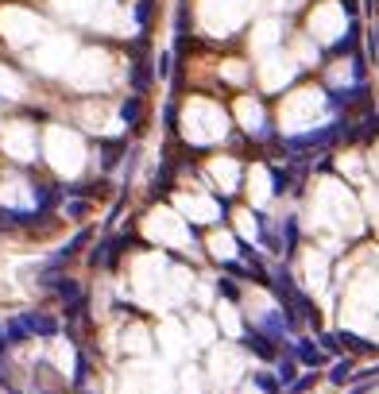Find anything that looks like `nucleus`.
Wrapping results in <instances>:
<instances>
[{
	"label": "nucleus",
	"instance_id": "nucleus-1",
	"mask_svg": "<svg viewBox=\"0 0 379 394\" xmlns=\"http://www.w3.org/2000/svg\"><path fill=\"white\" fill-rule=\"evenodd\" d=\"M291 356L298 359V364L314 367V371H317V367H325V364H329V352H325V348H317L314 340H306V336H298V340L291 344Z\"/></svg>",
	"mask_w": 379,
	"mask_h": 394
},
{
	"label": "nucleus",
	"instance_id": "nucleus-2",
	"mask_svg": "<svg viewBox=\"0 0 379 394\" xmlns=\"http://www.w3.org/2000/svg\"><path fill=\"white\" fill-rule=\"evenodd\" d=\"M240 344L252 352V356H260V359H275V356H279V344L271 340L263 328H248V333L240 336Z\"/></svg>",
	"mask_w": 379,
	"mask_h": 394
},
{
	"label": "nucleus",
	"instance_id": "nucleus-3",
	"mask_svg": "<svg viewBox=\"0 0 379 394\" xmlns=\"http://www.w3.org/2000/svg\"><path fill=\"white\" fill-rule=\"evenodd\" d=\"M302 178H306V167H298V162H294V170L271 167V193H275V197L291 193V190H294V182H302Z\"/></svg>",
	"mask_w": 379,
	"mask_h": 394
},
{
	"label": "nucleus",
	"instance_id": "nucleus-4",
	"mask_svg": "<svg viewBox=\"0 0 379 394\" xmlns=\"http://www.w3.org/2000/svg\"><path fill=\"white\" fill-rule=\"evenodd\" d=\"M155 73H159V70H155L147 59H136V62H132V93H147Z\"/></svg>",
	"mask_w": 379,
	"mask_h": 394
},
{
	"label": "nucleus",
	"instance_id": "nucleus-5",
	"mask_svg": "<svg viewBox=\"0 0 379 394\" xmlns=\"http://www.w3.org/2000/svg\"><path fill=\"white\" fill-rule=\"evenodd\" d=\"M23 321H28V328L35 336H43V340H54V336H59V321L47 317V314H23Z\"/></svg>",
	"mask_w": 379,
	"mask_h": 394
},
{
	"label": "nucleus",
	"instance_id": "nucleus-6",
	"mask_svg": "<svg viewBox=\"0 0 379 394\" xmlns=\"http://www.w3.org/2000/svg\"><path fill=\"white\" fill-rule=\"evenodd\" d=\"M120 120H124L128 128H144V97L132 93L124 105H120Z\"/></svg>",
	"mask_w": 379,
	"mask_h": 394
},
{
	"label": "nucleus",
	"instance_id": "nucleus-7",
	"mask_svg": "<svg viewBox=\"0 0 379 394\" xmlns=\"http://www.w3.org/2000/svg\"><path fill=\"white\" fill-rule=\"evenodd\" d=\"M352 379H356V359H352V356L337 359L333 371H329V383H333V387H349Z\"/></svg>",
	"mask_w": 379,
	"mask_h": 394
},
{
	"label": "nucleus",
	"instance_id": "nucleus-8",
	"mask_svg": "<svg viewBox=\"0 0 379 394\" xmlns=\"http://www.w3.org/2000/svg\"><path fill=\"white\" fill-rule=\"evenodd\" d=\"M89 240H93V232H89V228H81V232H78V236H74V240H70V244H66V248L59 251V256H54V259H51V267H62V263H66V259H74V256H78V251H81V248H86V244H89Z\"/></svg>",
	"mask_w": 379,
	"mask_h": 394
},
{
	"label": "nucleus",
	"instance_id": "nucleus-9",
	"mask_svg": "<svg viewBox=\"0 0 379 394\" xmlns=\"http://www.w3.org/2000/svg\"><path fill=\"white\" fill-rule=\"evenodd\" d=\"M356 43H360V23L352 20V23H349V35L337 39V43L329 47V54H333V59H341V54H356Z\"/></svg>",
	"mask_w": 379,
	"mask_h": 394
},
{
	"label": "nucleus",
	"instance_id": "nucleus-10",
	"mask_svg": "<svg viewBox=\"0 0 379 394\" xmlns=\"http://www.w3.org/2000/svg\"><path fill=\"white\" fill-rule=\"evenodd\" d=\"M298 251V217H286L283 220V256L291 259Z\"/></svg>",
	"mask_w": 379,
	"mask_h": 394
},
{
	"label": "nucleus",
	"instance_id": "nucleus-11",
	"mask_svg": "<svg viewBox=\"0 0 379 394\" xmlns=\"http://www.w3.org/2000/svg\"><path fill=\"white\" fill-rule=\"evenodd\" d=\"M101 159H105V167H117V162H120V155H124L128 151V143H124V139H105V143H101Z\"/></svg>",
	"mask_w": 379,
	"mask_h": 394
},
{
	"label": "nucleus",
	"instance_id": "nucleus-12",
	"mask_svg": "<svg viewBox=\"0 0 379 394\" xmlns=\"http://www.w3.org/2000/svg\"><path fill=\"white\" fill-rule=\"evenodd\" d=\"M4 333H8V344L16 348V344H23V340L31 336V328H28V321L20 317V321H8V325H4Z\"/></svg>",
	"mask_w": 379,
	"mask_h": 394
},
{
	"label": "nucleus",
	"instance_id": "nucleus-13",
	"mask_svg": "<svg viewBox=\"0 0 379 394\" xmlns=\"http://www.w3.org/2000/svg\"><path fill=\"white\" fill-rule=\"evenodd\" d=\"M54 290H59V298H62V302H74V298H81V286L74 282V278H66V275H59V282H54Z\"/></svg>",
	"mask_w": 379,
	"mask_h": 394
},
{
	"label": "nucleus",
	"instance_id": "nucleus-14",
	"mask_svg": "<svg viewBox=\"0 0 379 394\" xmlns=\"http://www.w3.org/2000/svg\"><path fill=\"white\" fill-rule=\"evenodd\" d=\"M109 259H112V240H101L93 251H89V263H93V267H109Z\"/></svg>",
	"mask_w": 379,
	"mask_h": 394
},
{
	"label": "nucleus",
	"instance_id": "nucleus-15",
	"mask_svg": "<svg viewBox=\"0 0 379 394\" xmlns=\"http://www.w3.org/2000/svg\"><path fill=\"white\" fill-rule=\"evenodd\" d=\"M255 387H260L263 394H279V390H283V379H279V375H255Z\"/></svg>",
	"mask_w": 379,
	"mask_h": 394
},
{
	"label": "nucleus",
	"instance_id": "nucleus-16",
	"mask_svg": "<svg viewBox=\"0 0 379 394\" xmlns=\"http://www.w3.org/2000/svg\"><path fill=\"white\" fill-rule=\"evenodd\" d=\"M275 375L283 379V387H291V383L298 379V364H294V359H283V364L275 367Z\"/></svg>",
	"mask_w": 379,
	"mask_h": 394
},
{
	"label": "nucleus",
	"instance_id": "nucleus-17",
	"mask_svg": "<svg viewBox=\"0 0 379 394\" xmlns=\"http://www.w3.org/2000/svg\"><path fill=\"white\" fill-rule=\"evenodd\" d=\"M151 12H155V0H139L136 4V20H139V28H151Z\"/></svg>",
	"mask_w": 379,
	"mask_h": 394
},
{
	"label": "nucleus",
	"instance_id": "nucleus-18",
	"mask_svg": "<svg viewBox=\"0 0 379 394\" xmlns=\"http://www.w3.org/2000/svg\"><path fill=\"white\" fill-rule=\"evenodd\" d=\"M86 379H89V356H86V352H78V364H74V383H78V387H86Z\"/></svg>",
	"mask_w": 379,
	"mask_h": 394
},
{
	"label": "nucleus",
	"instance_id": "nucleus-19",
	"mask_svg": "<svg viewBox=\"0 0 379 394\" xmlns=\"http://www.w3.org/2000/svg\"><path fill=\"white\" fill-rule=\"evenodd\" d=\"M314 383H317V375L310 371V375H302V379H294V383H291V387H286V390H291V394H306L310 387H314Z\"/></svg>",
	"mask_w": 379,
	"mask_h": 394
},
{
	"label": "nucleus",
	"instance_id": "nucleus-20",
	"mask_svg": "<svg viewBox=\"0 0 379 394\" xmlns=\"http://www.w3.org/2000/svg\"><path fill=\"white\" fill-rule=\"evenodd\" d=\"M217 290H221V298H228V302H236V298H240V290H236V286L228 282V278H221V282H217Z\"/></svg>",
	"mask_w": 379,
	"mask_h": 394
},
{
	"label": "nucleus",
	"instance_id": "nucleus-21",
	"mask_svg": "<svg viewBox=\"0 0 379 394\" xmlns=\"http://www.w3.org/2000/svg\"><path fill=\"white\" fill-rule=\"evenodd\" d=\"M66 213H70L74 220H81L89 213V201H70V205H66Z\"/></svg>",
	"mask_w": 379,
	"mask_h": 394
},
{
	"label": "nucleus",
	"instance_id": "nucleus-22",
	"mask_svg": "<svg viewBox=\"0 0 379 394\" xmlns=\"http://www.w3.org/2000/svg\"><path fill=\"white\" fill-rule=\"evenodd\" d=\"M163 120H167V124H163V128H167V131H175V128H178V124H175V120H178L175 105H167V109H163Z\"/></svg>",
	"mask_w": 379,
	"mask_h": 394
},
{
	"label": "nucleus",
	"instance_id": "nucleus-23",
	"mask_svg": "<svg viewBox=\"0 0 379 394\" xmlns=\"http://www.w3.org/2000/svg\"><path fill=\"white\" fill-rule=\"evenodd\" d=\"M112 309H117V314H132V317H139V309L132 306V302H112Z\"/></svg>",
	"mask_w": 379,
	"mask_h": 394
},
{
	"label": "nucleus",
	"instance_id": "nucleus-24",
	"mask_svg": "<svg viewBox=\"0 0 379 394\" xmlns=\"http://www.w3.org/2000/svg\"><path fill=\"white\" fill-rule=\"evenodd\" d=\"M155 70H159V78H167V73H170V54H167V59H159V62H155Z\"/></svg>",
	"mask_w": 379,
	"mask_h": 394
},
{
	"label": "nucleus",
	"instance_id": "nucleus-25",
	"mask_svg": "<svg viewBox=\"0 0 379 394\" xmlns=\"http://www.w3.org/2000/svg\"><path fill=\"white\" fill-rule=\"evenodd\" d=\"M341 8H344V12L352 16V20H356V0H341Z\"/></svg>",
	"mask_w": 379,
	"mask_h": 394
},
{
	"label": "nucleus",
	"instance_id": "nucleus-26",
	"mask_svg": "<svg viewBox=\"0 0 379 394\" xmlns=\"http://www.w3.org/2000/svg\"><path fill=\"white\" fill-rule=\"evenodd\" d=\"M4 348H12V344H8V333L0 328V352H4Z\"/></svg>",
	"mask_w": 379,
	"mask_h": 394
}]
</instances>
